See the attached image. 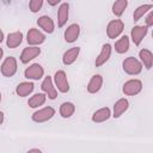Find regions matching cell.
<instances>
[{
	"mask_svg": "<svg viewBox=\"0 0 153 153\" xmlns=\"http://www.w3.org/2000/svg\"><path fill=\"white\" fill-rule=\"evenodd\" d=\"M122 68L129 75H137L142 71V65H141V62L136 57L129 56V57H127V59L123 60Z\"/></svg>",
	"mask_w": 153,
	"mask_h": 153,
	"instance_id": "cell-1",
	"label": "cell"
},
{
	"mask_svg": "<svg viewBox=\"0 0 153 153\" xmlns=\"http://www.w3.org/2000/svg\"><path fill=\"white\" fill-rule=\"evenodd\" d=\"M17 69H18V62L14 56H7L0 66V72L6 78L13 76L17 73Z\"/></svg>",
	"mask_w": 153,
	"mask_h": 153,
	"instance_id": "cell-2",
	"label": "cell"
},
{
	"mask_svg": "<svg viewBox=\"0 0 153 153\" xmlns=\"http://www.w3.org/2000/svg\"><path fill=\"white\" fill-rule=\"evenodd\" d=\"M54 115H55V109L53 106H44V108L37 109L31 115V118L36 123H44V122H48L49 120H51L54 117Z\"/></svg>",
	"mask_w": 153,
	"mask_h": 153,
	"instance_id": "cell-3",
	"label": "cell"
},
{
	"mask_svg": "<svg viewBox=\"0 0 153 153\" xmlns=\"http://www.w3.org/2000/svg\"><path fill=\"white\" fill-rule=\"evenodd\" d=\"M54 85L61 93H67L69 91V82L65 71H56L54 74Z\"/></svg>",
	"mask_w": 153,
	"mask_h": 153,
	"instance_id": "cell-4",
	"label": "cell"
},
{
	"mask_svg": "<svg viewBox=\"0 0 153 153\" xmlns=\"http://www.w3.org/2000/svg\"><path fill=\"white\" fill-rule=\"evenodd\" d=\"M124 30V23L121 19H112L106 25V35L109 38H117Z\"/></svg>",
	"mask_w": 153,
	"mask_h": 153,
	"instance_id": "cell-5",
	"label": "cell"
},
{
	"mask_svg": "<svg viewBox=\"0 0 153 153\" xmlns=\"http://www.w3.org/2000/svg\"><path fill=\"white\" fill-rule=\"evenodd\" d=\"M45 41V35L36 27H31L26 33V42L30 47H38Z\"/></svg>",
	"mask_w": 153,
	"mask_h": 153,
	"instance_id": "cell-6",
	"label": "cell"
},
{
	"mask_svg": "<svg viewBox=\"0 0 153 153\" xmlns=\"http://www.w3.org/2000/svg\"><path fill=\"white\" fill-rule=\"evenodd\" d=\"M142 90V82L139 79H130L123 84L122 91L126 96H136Z\"/></svg>",
	"mask_w": 153,
	"mask_h": 153,
	"instance_id": "cell-7",
	"label": "cell"
},
{
	"mask_svg": "<svg viewBox=\"0 0 153 153\" xmlns=\"http://www.w3.org/2000/svg\"><path fill=\"white\" fill-rule=\"evenodd\" d=\"M44 75V68L39 63H32L24 71V76L29 80H39Z\"/></svg>",
	"mask_w": 153,
	"mask_h": 153,
	"instance_id": "cell-8",
	"label": "cell"
},
{
	"mask_svg": "<svg viewBox=\"0 0 153 153\" xmlns=\"http://www.w3.org/2000/svg\"><path fill=\"white\" fill-rule=\"evenodd\" d=\"M41 88H42L43 93H44L49 99H51V100L56 99V97H57V90L55 88V85H54V82H53L51 76H49V75L44 76V79H43V81H42V84H41Z\"/></svg>",
	"mask_w": 153,
	"mask_h": 153,
	"instance_id": "cell-9",
	"label": "cell"
},
{
	"mask_svg": "<svg viewBox=\"0 0 153 153\" xmlns=\"http://www.w3.org/2000/svg\"><path fill=\"white\" fill-rule=\"evenodd\" d=\"M148 32V27L145 25H135L130 31V38L135 45H140Z\"/></svg>",
	"mask_w": 153,
	"mask_h": 153,
	"instance_id": "cell-10",
	"label": "cell"
},
{
	"mask_svg": "<svg viewBox=\"0 0 153 153\" xmlns=\"http://www.w3.org/2000/svg\"><path fill=\"white\" fill-rule=\"evenodd\" d=\"M41 54V48L38 47H30L27 45L26 48L23 49L19 59L22 63H29L30 61H32L35 57H37Z\"/></svg>",
	"mask_w": 153,
	"mask_h": 153,
	"instance_id": "cell-11",
	"label": "cell"
},
{
	"mask_svg": "<svg viewBox=\"0 0 153 153\" xmlns=\"http://www.w3.org/2000/svg\"><path fill=\"white\" fill-rule=\"evenodd\" d=\"M111 53H112V45L109 44V43L103 44V45H102V49H100V53L98 54V56L96 57V61H94L96 67L103 66V65L110 59Z\"/></svg>",
	"mask_w": 153,
	"mask_h": 153,
	"instance_id": "cell-12",
	"label": "cell"
},
{
	"mask_svg": "<svg viewBox=\"0 0 153 153\" xmlns=\"http://www.w3.org/2000/svg\"><path fill=\"white\" fill-rule=\"evenodd\" d=\"M80 35V26L76 23L71 24L66 30H65V41L67 43H74Z\"/></svg>",
	"mask_w": 153,
	"mask_h": 153,
	"instance_id": "cell-13",
	"label": "cell"
},
{
	"mask_svg": "<svg viewBox=\"0 0 153 153\" xmlns=\"http://www.w3.org/2000/svg\"><path fill=\"white\" fill-rule=\"evenodd\" d=\"M129 108V102L127 98H120L115 104H114V108H112V114L111 116L114 118H118L121 117Z\"/></svg>",
	"mask_w": 153,
	"mask_h": 153,
	"instance_id": "cell-14",
	"label": "cell"
},
{
	"mask_svg": "<svg viewBox=\"0 0 153 153\" xmlns=\"http://www.w3.org/2000/svg\"><path fill=\"white\" fill-rule=\"evenodd\" d=\"M37 25L45 33H53L54 30H55V23L49 16H41L37 19Z\"/></svg>",
	"mask_w": 153,
	"mask_h": 153,
	"instance_id": "cell-15",
	"label": "cell"
},
{
	"mask_svg": "<svg viewBox=\"0 0 153 153\" xmlns=\"http://www.w3.org/2000/svg\"><path fill=\"white\" fill-rule=\"evenodd\" d=\"M79 54H80V47H73V48L66 50L63 53V55H62V62H63V65H66V66L73 65L76 61Z\"/></svg>",
	"mask_w": 153,
	"mask_h": 153,
	"instance_id": "cell-16",
	"label": "cell"
},
{
	"mask_svg": "<svg viewBox=\"0 0 153 153\" xmlns=\"http://www.w3.org/2000/svg\"><path fill=\"white\" fill-rule=\"evenodd\" d=\"M110 117H111V110H110V108L104 106V108H100V109L96 110L93 112L91 120L94 123H103V122L108 121Z\"/></svg>",
	"mask_w": 153,
	"mask_h": 153,
	"instance_id": "cell-17",
	"label": "cell"
},
{
	"mask_svg": "<svg viewBox=\"0 0 153 153\" xmlns=\"http://www.w3.org/2000/svg\"><path fill=\"white\" fill-rule=\"evenodd\" d=\"M102 86H103V76L100 74H94V75H92V78L87 82L86 88H87V92L88 93H92L93 94V93L99 92L100 88H102Z\"/></svg>",
	"mask_w": 153,
	"mask_h": 153,
	"instance_id": "cell-18",
	"label": "cell"
},
{
	"mask_svg": "<svg viewBox=\"0 0 153 153\" xmlns=\"http://www.w3.org/2000/svg\"><path fill=\"white\" fill-rule=\"evenodd\" d=\"M23 32L22 31H14V32H11L7 35V38H6V45L10 48V49H14L17 47H19L23 42Z\"/></svg>",
	"mask_w": 153,
	"mask_h": 153,
	"instance_id": "cell-19",
	"label": "cell"
},
{
	"mask_svg": "<svg viewBox=\"0 0 153 153\" xmlns=\"http://www.w3.org/2000/svg\"><path fill=\"white\" fill-rule=\"evenodd\" d=\"M69 16V5L67 2H62L57 10V26L62 27L68 20Z\"/></svg>",
	"mask_w": 153,
	"mask_h": 153,
	"instance_id": "cell-20",
	"label": "cell"
},
{
	"mask_svg": "<svg viewBox=\"0 0 153 153\" xmlns=\"http://www.w3.org/2000/svg\"><path fill=\"white\" fill-rule=\"evenodd\" d=\"M139 57H140V62L142 65V67H145L146 69H151L153 66V54L149 49H145L142 48L139 51Z\"/></svg>",
	"mask_w": 153,
	"mask_h": 153,
	"instance_id": "cell-21",
	"label": "cell"
},
{
	"mask_svg": "<svg viewBox=\"0 0 153 153\" xmlns=\"http://www.w3.org/2000/svg\"><path fill=\"white\" fill-rule=\"evenodd\" d=\"M33 88H35V85H33L32 81H23V82H20V84L17 85L16 93L19 97H26L30 93H32Z\"/></svg>",
	"mask_w": 153,
	"mask_h": 153,
	"instance_id": "cell-22",
	"label": "cell"
},
{
	"mask_svg": "<svg viewBox=\"0 0 153 153\" xmlns=\"http://www.w3.org/2000/svg\"><path fill=\"white\" fill-rule=\"evenodd\" d=\"M47 100V96L44 93H35L33 96H31L27 100V105L31 109H38L39 106H42Z\"/></svg>",
	"mask_w": 153,
	"mask_h": 153,
	"instance_id": "cell-23",
	"label": "cell"
},
{
	"mask_svg": "<svg viewBox=\"0 0 153 153\" xmlns=\"http://www.w3.org/2000/svg\"><path fill=\"white\" fill-rule=\"evenodd\" d=\"M59 112H60V115H61L62 118H69L75 112V105L72 102H63L60 105Z\"/></svg>",
	"mask_w": 153,
	"mask_h": 153,
	"instance_id": "cell-24",
	"label": "cell"
},
{
	"mask_svg": "<svg viewBox=\"0 0 153 153\" xmlns=\"http://www.w3.org/2000/svg\"><path fill=\"white\" fill-rule=\"evenodd\" d=\"M129 37L128 36H122L121 38H118L116 42H115V45H114V48H115V51L117 53V54H124V53H127L128 51V49H129Z\"/></svg>",
	"mask_w": 153,
	"mask_h": 153,
	"instance_id": "cell-25",
	"label": "cell"
},
{
	"mask_svg": "<svg viewBox=\"0 0 153 153\" xmlns=\"http://www.w3.org/2000/svg\"><path fill=\"white\" fill-rule=\"evenodd\" d=\"M153 8V5L152 4H145V5H141L139 7H136L134 10V13H133V20L134 22H137L140 20L145 14H147Z\"/></svg>",
	"mask_w": 153,
	"mask_h": 153,
	"instance_id": "cell-26",
	"label": "cell"
},
{
	"mask_svg": "<svg viewBox=\"0 0 153 153\" xmlns=\"http://www.w3.org/2000/svg\"><path fill=\"white\" fill-rule=\"evenodd\" d=\"M127 6H128V1L127 0H117V1H115L112 4V13H114V16L121 17L124 13Z\"/></svg>",
	"mask_w": 153,
	"mask_h": 153,
	"instance_id": "cell-27",
	"label": "cell"
},
{
	"mask_svg": "<svg viewBox=\"0 0 153 153\" xmlns=\"http://www.w3.org/2000/svg\"><path fill=\"white\" fill-rule=\"evenodd\" d=\"M43 6V0H30L29 1V8L32 13H37L38 11H41Z\"/></svg>",
	"mask_w": 153,
	"mask_h": 153,
	"instance_id": "cell-28",
	"label": "cell"
},
{
	"mask_svg": "<svg viewBox=\"0 0 153 153\" xmlns=\"http://www.w3.org/2000/svg\"><path fill=\"white\" fill-rule=\"evenodd\" d=\"M145 22H146V25H145V26H147L148 29H149L151 26H153V10H151V11L148 12V14H147Z\"/></svg>",
	"mask_w": 153,
	"mask_h": 153,
	"instance_id": "cell-29",
	"label": "cell"
},
{
	"mask_svg": "<svg viewBox=\"0 0 153 153\" xmlns=\"http://www.w3.org/2000/svg\"><path fill=\"white\" fill-rule=\"evenodd\" d=\"M60 4V0H48V5L50 6H56Z\"/></svg>",
	"mask_w": 153,
	"mask_h": 153,
	"instance_id": "cell-30",
	"label": "cell"
},
{
	"mask_svg": "<svg viewBox=\"0 0 153 153\" xmlns=\"http://www.w3.org/2000/svg\"><path fill=\"white\" fill-rule=\"evenodd\" d=\"M26 153H43L39 148H31V149H29Z\"/></svg>",
	"mask_w": 153,
	"mask_h": 153,
	"instance_id": "cell-31",
	"label": "cell"
},
{
	"mask_svg": "<svg viewBox=\"0 0 153 153\" xmlns=\"http://www.w3.org/2000/svg\"><path fill=\"white\" fill-rule=\"evenodd\" d=\"M4 120H5V115H4L2 111H0V126L4 123Z\"/></svg>",
	"mask_w": 153,
	"mask_h": 153,
	"instance_id": "cell-32",
	"label": "cell"
},
{
	"mask_svg": "<svg viewBox=\"0 0 153 153\" xmlns=\"http://www.w3.org/2000/svg\"><path fill=\"white\" fill-rule=\"evenodd\" d=\"M4 38H5V36H4V32H2V30L0 29V43L4 41Z\"/></svg>",
	"mask_w": 153,
	"mask_h": 153,
	"instance_id": "cell-33",
	"label": "cell"
},
{
	"mask_svg": "<svg viewBox=\"0 0 153 153\" xmlns=\"http://www.w3.org/2000/svg\"><path fill=\"white\" fill-rule=\"evenodd\" d=\"M2 56H4V50H2V48H0V61H1Z\"/></svg>",
	"mask_w": 153,
	"mask_h": 153,
	"instance_id": "cell-34",
	"label": "cell"
},
{
	"mask_svg": "<svg viewBox=\"0 0 153 153\" xmlns=\"http://www.w3.org/2000/svg\"><path fill=\"white\" fill-rule=\"evenodd\" d=\"M0 103H1V92H0Z\"/></svg>",
	"mask_w": 153,
	"mask_h": 153,
	"instance_id": "cell-35",
	"label": "cell"
}]
</instances>
